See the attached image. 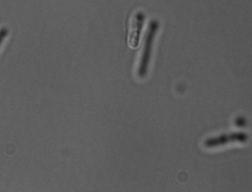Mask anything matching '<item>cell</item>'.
Instances as JSON below:
<instances>
[{"mask_svg":"<svg viewBox=\"0 0 252 192\" xmlns=\"http://www.w3.org/2000/svg\"><path fill=\"white\" fill-rule=\"evenodd\" d=\"M159 30V22L152 21L148 25L147 34L145 36V43L140 57V63L137 70V75L140 79H145L148 73V68L152 56V48L154 44V39L156 37L157 31Z\"/></svg>","mask_w":252,"mask_h":192,"instance_id":"6da1fadb","label":"cell"},{"mask_svg":"<svg viewBox=\"0 0 252 192\" xmlns=\"http://www.w3.org/2000/svg\"><path fill=\"white\" fill-rule=\"evenodd\" d=\"M145 19L146 16L143 12H137L132 17L128 36V44L131 48H138L141 43V35L144 28Z\"/></svg>","mask_w":252,"mask_h":192,"instance_id":"7a4b0ae2","label":"cell"},{"mask_svg":"<svg viewBox=\"0 0 252 192\" xmlns=\"http://www.w3.org/2000/svg\"><path fill=\"white\" fill-rule=\"evenodd\" d=\"M247 136L245 134H230V135H222L220 137H212L210 139L206 140L205 146L207 147H216L219 145L226 144L228 142H233V141H246L247 140Z\"/></svg>","mask_w":252,"mask_h":192,"instance_id":"3957f363","label":"cell"},{"mask_svg":"<svg viewBox=\"0 0 252 192\" xmlns=\"http://www.w3.org/2000/svg\"><path fill=\"white\" fill-rule=\"evenodd\" d=\"M8 35V29L6 27H2L0 29V45L3 43L4 39L7 37Z\"/></svg>","mask_w":252,"mask_h":192,"instance_id":"277c9868","label":"cell"}]
</instances>
